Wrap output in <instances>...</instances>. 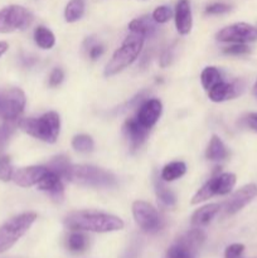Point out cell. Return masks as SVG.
Returning a JSON list of instances; mask_svg holds the SVG:
<instances>
[{
	"mask_svg": "<svg viewBox=\"0 0 257 258\" xmlns=\"http://www.w3.org/2000/svg\"><path fill=\"white\" fill-rule=\"evenodd\" d=\"M65 224L72 231H88L97 233L121 231L123 228L122 219L118 217L87 211L72 212L66 217Z\"/></svg>",
	"mask_w": 257,
	"mask_h": 258,
	"instance_id": "cell-1",
	"label": "cell"
},
{
	"mask_svg": "<svg viewBox=\"0 0 257 258\" xmlns=\"http://www.w3.org/2000/svg\"><path fill=\"white\" fill-rule=\"evenodd\" d=\"M144 40H145V37L143 34L130 32V34L123 40L122 45L113 53L112 58H111V60L106 66V77L117 75L118 72L128 67L138 58V55L140 54L141 49H143Z\"/></svg>",
	"mask_w": 257,
	"mask_h": 258,
	"instance_id": "cell-2",
	"label": "cell"
},
{
	"mask_svg": "<svg viewBox=\"0 0 257 258\" xmlns=\"http://www.w3.org/2000/svg\"><path fill=\"white\" fill-rule=\"evenodd\" d=\"M18 126L33 138L45 143H55L59 135L60 120L57 112L50 111L39 118H22L18 121Z\"/></svg>",
	"mask_w": 257,
	"mask_h": 258,
	"instance_id": "cell-3",
	"label": "cell"
},
{
	"mask_svg": "<svg viewBox=\"0 0 257 258\" xmlns=\"http://www.w3.org/2000/svg\"><path fill=\"white\" fill-rule=\"evenodd\" d=\"M66 179L75 184L95 188H110L116 184L112 174L92 165H71Z\"/></svg>",
	"mask_w": 257,
	"mask_h": 258,
	"instance_id": "cell-4",
	"label": "cell"
},
{
	"mask_svg": "<svg viewBox=\"0 0 257 258\" xmlns=\"http://www.w3.org/2000/svg\"><path fill=\"white\" fill-rule=\"evenodd\" d=\"M37 219L35 213H23L13 217L0 226V254L9 251L28 232Z\"/></svg>",
	"mask_w": 257,
	"mask_h": 258,
	"instance_id": "cell-5",
	"label": "cell"
},
{
	"mask_svg": "<svg viewBox=\"0 0 257 258\" xmlns=\"http://www.w3.org/2000/svg\"><path fill=\"white\" fill-rule=\"evenodd\" d=\"M32 22V13L20 5H9L0 10V33L25 29Z\"/></svg>",
	"mask_w": 257,
	"mask_h": 258,
	"instance_id": "cell-6",
	"label": "cell"
},
{
	"mask_svg": "<svg viewBox=\"0 0 257 258\" xmlns=\"http://www.w3.org/2000/svg\"><path fill=\"white\" fill-rule=\"evenodd\" d=\"M133 214L136 223L146 233H156L163 227V221L156 209L146 202H135L133 204Z\"/></svg>",
	"mask_w": 257,
	"mask_h": 258,
	"instance_id": "cell-7",
	"label": "cell"
},
{
	"mask_svg": "<svg viewBox=\"0 0 257 258\" xmlns=\"http://www.w3.org/2000/svg\"><path fill=\"white\" fill-rule=\"evenodd\" d=\"M25 107V95L19 88H12L0 97V116L7 121H15Z\"/></svg>",
	"mask_w": 257,
	"mask_h": 258,
	"instance_id": "cell-8",
	"label": "cell"
},
{
	"mask_svg": "<svg viewBox=\"0 0 257 258\" xmlns=\"http://www.w3.org/2000/svg\"><path fill=\"white\" fill-rule=\"evenodd\" d=\"M217 39L221 42L248 43L257 39V30L247 23H237L223 28L217 34Z\"/></svg>",
	"mask_w": 257,
	"mask_h": 258,
	"instance_id": "cell-9",
	"label": "cell"
},
{
	"mask_svg": "<svg viewBox=\"0 0 257 258\" xmlns=\"http://www.w3.org/2000/svg\"><path fill=\"white\" fill-rule=\"evenodd\" d=\"M257 197V185L256 184H247L242 186L239 190H237L228 201L224 204L227 214H234L241 211L243 207L251 203Z\"/></svg>",
	"mask_w": 257,
	"mask_h": 258,
	"instance_id": "cell-10",
	"label": "cell"
},
{
	"mask_svg": "<svg viewBox=\"0 0 257 258\" xmlns=\"http://www.w3.org/2000/svg\"><path fill=\"white\" fill-rule=\"evenodd\" d=\"M48 173V168L45 166H28V168L19 169L13 174V180L15 184L23 188L38 185L43 176Z\"/></svg>",
	"mask_w": 257,
	"mask_h": 258,
	"instance_id": "cell-11",
	"label": "cell"
},
{
	"mask_svg": "<svg viewBox=\"0 0 257 258\" xmlns=\"http://www.w3.org/2000/svg\"><path fill=\"white\" fill-rule=\"evenodd\" d=\"M161 111H163V106L159 100H148L140 106V110H139L136 118H138L139 122L144 126V127L149 128L150 130L156 122H158L159 117L161 115Z\"/></svg>",
	"mask_w": 257,
	"mask_h": 258,
	"instance_id": "cell-12",
	"label": "cell"
},
{
	"mask_svg": "<svg viewBox=\"0 0 257 258\" xmlns=\"http://www.w3.org/2000/svg\"><path fill=\"white\" fill-rule=\"evenodd\" d=\"M242 91H243V83L239 81L233 83H226L222 81L208 91V96L213 102H223L239 96Z\"/></svg>",
	"mask_w": 257,
	"mask_h": 258,
	"instance_id": "cell-13",
	"label": "cell"
},
{
	"mask_svg": "<svg viewBox=\"0 0 257 258\" xmlns=\"http://www.w3.org/2000/svg\"><path fill=\"white\" fill-rule=\"evenodd\" d=\"M60 179L62 178L57 173L48 169V173L38 183V188L48 193V196L54 202H62L65 191H63V184Z\"/></svg>",
	"mask_w": 257,
	"mask_h": 258,
	"instance_id": "cell-14",
	"label": "cell"
},
{
	"mask_svg": "<svg viewBox=\"0 0 257 258\" xmlns=\"http://www.w3.org/2000/svg\"><path fill=\"white\" fill-rule=\"evenodd\" d=\"M123 133H125L126 138L130 140L133 149H138L145 141L149 134V128L144 127L136 117H131L123 123Z\"/></svg>",
	"mask_w": 257,
	"mask_h": 258,
	"instance_id": "cell-15",
	"label": "cell"
},
{
	"mask_svg": "<svg viewBox=\"0 0 257 258\" xmlns=\"http://www.w3.org/2000/svg\"><path fill=\"white\" fill-rule=\"evenodd\" d=\"M193 19H191V9L189 0H179L175 9V25L176 30L180 34L185 35L190 32Z\"/></svg>",
	"mask_w": 257,
	"mask_h": 258,
	"instance_id": "cell-16",
	"label": "cell"
},
{
	"mask_svg": "<svg viewBox=\"0 0 257 258\" xmlns=\"http://www.w3.org/2000/svg\"><path fill=\"white\" fill-rule=\"evenodd\" d=\"M204 241H206V234L199 228H196L186 232L185 234H183L180 238H178V241L175 243L178 246H180L181 248L186 249L188 252H190V253L197 256V252L201 248L202 244L204 243Z\"/></svg>",
	"mask_w": 257,
	"mask_h": 258,
	"instance_id": "cell-17",
	"label": "cell"
},
{
	"mask_svg": "<svg viewBox=\"0 0 257 258\" xmlns=\"http://www.w3.org/2000/svg\"><path fill=\"white\" fill-rule=\"evenodd\" d=\"M221 209L219 204H208L203 208L198 209L191 217V224L196 227H204L212 222Z\"/></svg>",
	"mask_w": 257,
	"mask_h": 258,
	"instance_id": "cell-18",
	"label": "cell"
},
{
	"mask_svg": "<svg viewBox=\"0 0 257 258\" xmlns=\"http://www.w3.org/2000/svg\"><path fill=\"white\" fill-rule=\"evenodd\" d=\"M128 29H130V32L140 33L144 37L148 38L156 32V22L150 17H141L133 20L128 24Z\"/></svg>",
	"mask_w": 257,
	"mask_h": 258,
	"instance_id": "cell-19",
	"label": "cell"
},
{
	"mask_svg": "<svg viewBox=\"0 0 257 258\" xmlns=\"http://www.w3.org/2000/svg\"><path fill=\"white\" fill-rule=\"evenodd\" d=\"M227 155H228V151H227L224 144L222 143L218 136L214 135L209 143L208 149H207V158L212 161H219L226 159Z\"/></svg>",
	"mask_w": 257,
	"mask_h": 258,
	"instance_id": "cell-20",
	"label": "cell"
},
{
	"mask_svg": "<svg viewBox=\"0 0 257 258\" xmlns=\"http://www.w3.org/2000/svg\"><path fill=\"white\" fill-rule=\"evenodd\" d=\"M214 196H218V186H217L216 176L212 178L209 181H207V183L197 191L196 196L191 199V204L202 203V202L207 201V199L212 198V197Z\"/></svg>",
	"mask_w": 257,
	"mask_h": 258,
	"instance_id": "cell-21",
	"label": "cell"
},
{
	"mask_svg": "<svg viewBox=\"0 0 257 258\" xmlns=\"http://www.w3.org/2000/svg\"><path fill=\"white\" fill-rule=\"evenodd\" d=\"M185 171V164L181 163V161H174V163H170L164 166L163 171H161V179L164 181H173L183 176Z\"/></svg>",
	"mask_w": 257,
	"mask_h": 258,
	"instance_id": "cell-22",
	"label": "cell"
},
{
	"mask_svg": "<svg viewBox=\"0 0 257 258\" xmlns=\"http://www.w3.org/2000/svg\"><path fill=\"white\" fill-rule=\"evenodd\" d=\"M85 0H71L65 10V18L68 23L80 20L85 14Z\"/></svg>",
	"mask_w": 257,
	"mask_h": 258,
	"instance_id": "cell-23",
	"label": "cell"
},
{
	"mask_svg": "<svg viewBox=\"0 0 257 258\" xmlns=\"http://www.w3.org/2000/svg\"><path fill=\"white\" fill-rule=\"evenodd\" d=\"M34 40L43 49H50L55 43V38L53 33L45 27H38L35 29Z\"/></svg>",
	"mask_w": 257,
	"mask_h": 258,
	"instance_id": "cell-24",
	"label": "cell"
},
{
	"mask_svg": "<svg viewBox=\"0 0 257 258\" xmlns=\"http://www.w3.org/2000/svg\"><path fill=\"white\" fill-rule=\"evenodd\" d=\"M201 80L203 87L206 88L207 91H209L211 88H213L214 86L218 85L219 82H222V75L221 72H219L218 68L207 67L206 70L202 72Z\"/></svg>",
	"mask_w": 257,
	"mask_h": 258,
	"instance_id": "cell-25",
	"label": "cell"
},
{
	"mask_svg": "<svg viewBox=\"0 0 257 258\" xmlns=\"http://www.w3.org/2000/svg\"><path fill=\"white\" fill-rule=\"evenodd\" d=\"M88 246V239L85 234L80 233V232H73L67 239V247L71 252L75 253H80L83 252Z\"/></svg>",
	"mask_w": 257,
	"mask_h": 258,
	"instance_id": "cell-26",
	"label": "cell"
},
{
	"mask_svg": "<svg viewBox=\"0 0 257 258\" xmlns=\"http://www.w3.org/2000/svg\"><path fill=\"white\" fill-rule=\"evenodd\" d=\"M216 180L217 186H218V196H224L233 189L236 184V175L232 173H223L216 176Z\"/></svg>",
	"mask_w": 257,
	"mask_h": 258,
	"instance_id": "cell-27",
	"label": "cell"
},
{
	"mask_svg": "<svg viewBox=\"0 0 257 258\" xmlns=\"http://www.w3.org/2000/svg\"><path fill=\"white\" fill-rule=\"evenodd\" d=\"M155 190L158 199L166 207H173L175 204V196L169 188H166L165 184L161 180H156Z\"/></svg>",
	"mask_w": 257,
	"mask_h": 258,
	"instance_id": "cell-28",
	"label": "cell"
},
{
	"mask_svg": "<svg viewBox=\"0 0 257 258\" xmlns=\"http://www.w3.org/2000/svg\"><path fill=\"white\" fill-rule=\"evenodd\" d=\"M71 165H72V164H70L67 158H65V156H58V158H54L50 161L48 169H50V170H53L54 173H57L60 178L66 179Z\"/></svg>",
	"mask_w": 257,
	"mask_h": 258,
	"instance_id": "cell-29",
	"label": "cell"
},
{
	"mask_svg": "<svg viewBox=\"0 0 257 258\" xmlns=\"http://www.w3.org/2000/svg\"><path fill=\"white\" fill-rule=\"evenodd\" d=\"M18 126L17 120L15 121H7L5 123H3L0 126V151L4 150V148L7 146L8 141H9L10 136L14 133L15 127Z\"/></svg>",
	"mask_w": 257,
	"mask_h": 258,
	"instance_id": "cell-30",
	"label": "cell"
},
{
	"mask_svg": "<svg viewBox=\"0 0 257 258\" xmlns=\"http://www.w3.org/2000/svg\"><path fill=\"white\" fill-rule=\"evenodd\" d=\"M73 149L81 153H88L93 149V140L88 135H77L72 140Z\"/></svg>",
	"mask_w": 257,
	"mask_h": 258,
	"instance_id": "cell-31",
	"label": "cell"
},
{
	"mask_svg": "<svg viewBox=\"0 0 257 258\" xmlns=\"http://www.w3.org/2000/svg\"><path fill=\"white\" fill-rule=\"evenodd\" d=\"M13 168L8 156H0V180L9 181L13 179Z\"/></svg>",
	"mask_w": 257,
	"mask_h": 258,
	"instance_id": "cell-32",
	"label": "cell"
},
{
	"mask_svg": "<svg viewBox=\"0 0 257 258\" xmlns=\"http://www.w3.org/2000/svg\"><path fill=\"white\" fill-rule=\"evenodd\" d=\"M165 258H196V254L190 253L186 249L181 248L180 246H178L176 243H174L170 248L166 252Z\"/></svg>",
	"mask_w": 257,
	"mask_h": 258,
	"instance_id": "cell-33",
	"label": "cell"
},
{
	"mask_svg": "<svg viewBox=\"0 0 257 258\" xmlns=\"http://www.w3.org/2000/svg\"><path fill=\"white\" fill-rule=\"evenodd\" d=\"M171 9L169 7H159L154 10L153 13V19L155 20L156 23H166L171 18Z\"/></svg>",
	"mask_w": 257,
	"mask_h": 258,
	"instance_id": "cell-34",
	"label": "cell"
},
{
	"mask_svg": "<svg viewBox=\"0 0 257 258\" xmlns=\"http://www.w3.org/2000/svg\"><path fill=\"white\" fill-rule=\"evenodd\" d=\"M249 52V47H247L244 43H234L233 45L231 47H227L224 49V53L226 54H231V55H242V54H247Z\"/></svg>",
	"mask_w": 257,
	"mask_h": 258,
	"instance_id": "cell-35",
	"label": "cell"
},
{
	"mask_svg": "<svg viewBox=\"0 0 257 258\" xmlns=\"http://www.w3.org/2000/svg\"><path fill=\"white\" fill-rule=\"evenodd\" d=\"M231 10V5L224 4V3H214V4H211L207 7L206 13L207 14H224V13L229 12Z\"/></svg>",
	"mask_w": 257,
	"mask_h": 258,
	"instance_id": "cell-36",
	"label": "cell"
},
{
	"mask_svg": "<svg viewBox=\"0 0 257 258\" xmlns=\"http://www.w3.org/2000/svg\"><path fill=\"white\" fill-rule=\"evenodd\" d=\"M243 251H244L243 244H239V243L231 244L229 247H227L226 253H224V258H241Z\"/></svg>",
	"mask_w": 257,
	"mask_h": 258,
	"instance_id": "cell-37",
	"label": "cell"
},
{
	"mask_svg": "<svg viewBox=\"0 0 257 258\" xmlns=\"http://www.w3.org/2000/svg\"><path fill=\"white\" fill-rule=\"evenodd\" d=\"M63 77H65L63 71L59 70V68H55V70L52 71V73H50L49 76V85L52 86V87H57L58 85L62 83Z\"/></svg>",
	"mask_w": 257,
	"mask_h": 258,
	"instance_id": "cell-38",
	"label": "cell"
},
{
	"mask_svg": "<svg viewBox=\"0 0 257 258\" xmlns=\"http://www.w3.org/2000/svg\"><path fill=\"white\" fill-rule=\"evenodd\" d=\"M103 53V47L102 45H93L90 48V58L91 59H97L101 54Z\"/></svg>",
	"mask_w": 257,
	"mask_h": 258,
	"instance_id": "cell-39",
	"label": "cell"
},
{
	"mask_svg": "<svg viewBox=\"0 0 257 258\" xmlns=\"http://www.w3.org/2000/svg\"><path fill=\"white\" fill-rule=\"evenodd\" d=\"M247 125L257 133V113H249L247 116Z\"/></svg>",
	"mask_w": 257,
	"mask_h": 258,
	"instance_id": "cell-40",
	"label": "cell"
},
{
	"mask_svg": "<svg viewBox=\"0 0 257 258\" xmlns=\"http://www.w3.org/2000/svg\"><path fill=\"white\" fill-rule=\"evenodd\" d=\"M8 47H9V45H8L7 42H0V57L7 52Z\"/></svg>",
	"mask_w": 257,
	"mask_h": 258,
	"instance_id": "cell-41",
	"label": "cell"
},
{
	"mask_svg": "<svg viewBox=\"0 0 257 258\" xmlns=\"http://www.w3.org/2000/svg\"><path fill=\"white\" fill-rule=\"evenodd\" d=\"M253 95L257 97V81H256V83H254V86H253Z\"/></svg>",
	"mask_w": 257,
	"mask_h": 258,
	"instance_id": "cell-42",
	"label": "cell"
}]
</instances>
